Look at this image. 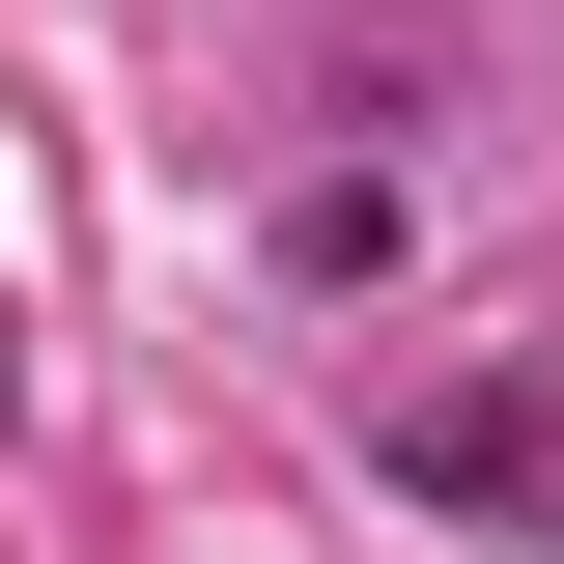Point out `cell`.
<instances>
[{
	"label": "cell",
	"instance_id": "1",
	"mask_svg": "<svg viewBox=\"0 0 564 564\" xmlns=\"http://www.w3.org/2000/svg\"><path fill=\"white\" fill-rule=\"evenodd\" d=\"M367 452H395V508H452V536H564V367H452V395H395Z\"/></svg>",
	"mask_w": 564,
	"mask_h": 564
},
{
	"label": "cell",
	"instance_id": "2",
	"mask_svg": "<svg viewBox=\"0 0 564 564\" xmlns=\"http://www.w3.org/2000/svg\"><path fill=\"white\" fill-rule=\"evenodd\" d=\"M0 395H29V311H0Z\"/></svg>",
	"mask_w": 564,
	"mask_h": 564
}]
</instances>
